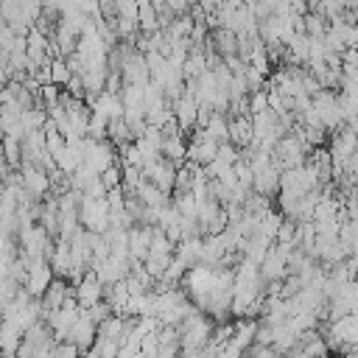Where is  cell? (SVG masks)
Listing matches in <instances>:
<instances>
[{
	"label": "cell",
	"instance_id": "1",
	"mask_svg": "<svg viewBox=\"0 0 358 358\" xmlns=\"http://www.w3.org/2000/svg\"><path fill=\"white\" fill-rule=\"evenodd\" d=\"M215 322L207 316V313H196L190 319H185L179 324V333H182V355H190V352H201L210 341H213V333H215Z\"/></svg>",
	"mask_w": 358,
	"mask_h": 358
},
{
	"label": "cell",
	"instance_id": "2",
	"mask_svg": "<svg viewBox=\"0 0 358 358\" xmlns=\"http://www.w3.org/2000/svg\"><path fill=\"white\" fill-rule=\"evenodd\" d=\"M117 162V148L109 140H84V168L92 176H101L103 171H109Z\"/></svg>",
	"mask_w": 358,
	"mask_h": 358
},
{
	"label": "cell",
	"instance_id": "3",
	"mask_svg": "<svg viewBox=\"0 0 358 358\" xmlns=\"http://www.w3.org/2000/svg\"><path fill=\"white\" fill-rule=\"evenodd\" d=\"M313 109L319 112V117H322V126L327 129V131H341L344 129V115H341V109H338V92H319L316 98H313Z\"/></svg>",
	"mask_w": 358,
	"mask_h": 358
},
{
	"label": "cell",
	"instance_id": "4",
	"mask_svg": "<svg viewBox=\"0 0 358 358\" xmlns=\"http://www.w3.org/2000/svg\"><path fill=\"white\" fill-rule=\"evenodd\" d=\"M176 173H179V168L171 162V159H159V162H148L145 168H143V179H148V182H154L168 199H173V187H176Z\"/></svg>",
	"mask_w": 358,
	"mask_h": 358
},
{
	"label": "cell",
	"instance_id": "5",
	"mask_svg": "<svg viewBox=\"0 0 358 358\" xmlns=\"http://www.w3.org/2000/svg\"><path fill=\"white\" fill-rule=\"evenodd\" d=\"M20 176H22V187L28 190V196H31L34 201H42V199L50 196V190H53L50 176H48V171H42L39 165H34V162H22Z\"/></svg>",
	"mask_w": 358,
	"mask_h": 358
},
{
	"label": "cell",
	"instance_id": "6",
	"mask_svg": "<svg viewBox=\"0 0 358 358\" xmlns=\"http://www.w3.org/2000/svg\"><path fill=\"white\" fill-rule=\"evenodd\" d=\"M95 341H98V324L90 319V313L84 310L81 313V319L76 322V327L70 330V336H67V344H76L78 347V352H81V358L95 347Z\"/></svg>",
	"mask_w": 358,
	"mask_h": 358
},
{
	"label": "cell",
	"instance_id": "7",
	"mask_svg": "<svg viewBox=\"0 0 358 358\" xmlns=\"http://www.w3.org/2000/svg\"><path fill=\"white\" fill-rule=\"evenodd\" d=\"M53 280H56V274H53L50 263H48V260H34L31 268H28V282H25V288L31 291L34 299H42Z\"/></svg>",
	"mask_w": 358,
	"mask_h": 358
},
{
	"label": "cell",
	"instance_id": "8",
	"mask_svg": "<svg viewBox=\"0 0 358 358\" xmlns=\"http://www.w3.org/2000/svg\"><path fill=\"white\" fill-rule=\"evenodd\" d=\"M171 106H173V115H176V120H179V126H182L185 134H190L193 129H199V98L193 92L185 90V95L176 103H171Z\"/></svg>",
	"mask_w": 358,
	"mask_h": 358
},
{
	"label": "cell",
	"instance_id": "9",
	"mask_svg": "<svg viewBox=\"0 0 358 358\" xmlns=\"http://www.w3.org/2000/svg\"><path fill=\"white\" fill-rule=\"evenodd\" d=\"M76 299H78L81 310H90V308H95L98 302H103V285H101V280L95 277V271H87L84 280L76 285Z\"/></svg>",
	"mask_w": 358,
	"mask_h": 358
},
{
	"label": "cell",
	"instance_id": "10",
	"mask_svg": "<svg viewBox=\"0 0 358 358\" xmlns=\"http://www.w3.org/2000/svg\"><path fill=\"white\" fill-rule=\"evenodd\" d=\"M151 243H154V227H143V224H137V227L129 232L131 263H145V260H148V252H151Z\"/></svg>",
	"mask_w": 358,
	"mask_h": 358
},
{
	"label": "cell",
	"instance_id": "11",
	"mask_svg": "<svg viewBox=\"0 0 358 358\" xmlns=\"http://www.w3.org/2000/svg\"><path fill=\"white\" fill-rule=\"evenodd\" d=\"M280 171L271 165V168H266V171H260V173H255V193H260V196H266V199H271V201H277V196H280Z\"/></svg>",
	"mask_w": 358,
	"mask_h": 358
},
{
	"label": "cell",
	"instance_id": "12",
	"mask_svg": "<svg viewBox=\"0 0 358 358\" xmlns=\"http://www.w3.org/2000/svg\"><path fill=\"white\" fill-rule=\"evenodd\" d=\"M50 268H53V274H56V277L70 280V274H73V255H70V243L56 241V252H53V257H50Z\"/></svg>",
	"mask_w": 358,
	"mask_h": 358
},
{
	"label": "cell",
	"instance_id": "13",
	"mask_svg": "<svg viewBox=\"0 0 358 358\" xmlns=\"http://www.w3.org/2000/svg\"><path fill=\"white\" fill-rule=\"evenodd\" d=\"M137 199L148 207V210H162V207H168L171 204V199L154 185V182H148V179H143V185L137 187Z\"/></svg>",
	"mask_w": 358,
	"mask_h": 358
},
{
	"label": "cell",
	"instance_id": "14",
	"mask_svg": "<svg viewBox=\"0 0 358 358\" xmlns=\"http://www.w3.org/2000/svg\"><path fill=\"white\" fill-rule=\"evenodd\" d=\"M162 157L171 159L176 168H185L187 165V140H185V134L182 137H165Z\"/></svg>",
	"mask_w": 358,
	"mask_h": 358
},
{
	"label": "cell",
	"instance_id": "15",
	"mask_svg": "<svg viewBox=\"0 0 358 358\" xmlns=\"http://www.w3.org/2000/svg\"><path fill=\"white\" fill-rule=\"evenodd\" d=\"M282 221H285V215H282L280 210H271V213H266V215L260 218V227H257V235H263L266 241H271V243H277V235H280V227H282Z\"/></svg>",
	"mask_w": 358,
	"mask_h": 358
},
{
	"label": "cell",
	"instance_id": "16",
	"mask_svg": "<svg viewBox=\"0 0 358 358\" xmlns=\"http://www.w3.org/2000/svg\"><path fill=\"white\" fill-rule=\"evenodd\" d=\"M171 201H173V207L179 210V215H182V218L199 221V201H196V196H193V193H176Z\"/></svg>",
	"mask_w": 358,
	"mask_h": 358
},
{
	"label": "cell",
	"instance_id": "17",
	"mask_svg": "<svg viewBox=\"0 0 358 358\" xmlns=\"http://www.w3.org/2000/svg\"><path fill=\"white\" fill-rule=\"evenodd\" d=\"M215 95H218V81H215V73L213 70H207L201 78H199V103H210L213 106V101H215Z\"/></svg>",
	"mask_w": 358,
	"mask_h": 358
},
{
	"label": "cell",
	"instance_id": "18",
	"mask_svg": "<svg viewBox=\"0 0 358 358\" xmlns=\"http://www.w3.org/2000/svg\"><path fill=\"white\" fill-rule=\"evenodd\" d=\"M123 106L126 109H145V87H137V84H123Z\"/></svg>",
	"mask_w": 358,
	"mask_h": 358
},
{
	"label": "cell",
	"instance_id": "19",
	"mask_svg": "<svg viewBox=\"0 0 358 358\" xmlns=\"http://www.w3.org/2000/svg\"><path fill=\"white\" fill-rule=\"evenodd\" d=\"M338 92L358 98V67H350V64H344V70H341V87H338Z\"/></svg>",
	"mask_w": 358,
	"mask_h": 358
},
{
	"label": "cell",
	"instance_id": "20",
	"mask_svg": "<svg viewBox=\"0 0 358 358\" xmlns=\"http://www.w3.org/2000/svg\"><path fill=\"white\" fill-rule=\"evenodd\" d=\"M50 76H53V84L56 87H67L73 81V70L64 59H53V67H50Z\"/></svg>",
	"mask_w": 358,
	"mask_h": 358
},
{
	"label": "cell",
	"instance_id": "21",
	"mask_svg": "<svg viewBox=\"0 0 358 358\" xmlns=\"http://www.w3.org/2000/svg\"><path fill=\"white\" fill-rule=\"evenodd\" d=\"M249 109H252V117L260 115V112H266V109H268V92H266V90L252 92V95H249Z\"/></svg>",
	"mask_w": 358,
	"mask_h": 358
},
{
	"label": "cell",
	"instance_id": "22",
	"mask_svg": "<svg viewBox=\"0 0 358 358\" xmlns=\"http://www.w3.org/2000/svg\"><path fill=\"white\" fill-rule=\"evenodd\" d=\"M296 227H299V221H291V218H285V221H282V227H280L277 243H294V241H296Z\"/></svg>",
	"mask_w": 358,
	"mask_h": 358
},
{
	"label": "cell",
	"instance_id": "23",
	"mask_svg": "<svg viewBox=\"0 0 358 358\" xmlns=\"http://www.w3.org/2000/svg\"><path fill=\"white\" fill-rule=\"evenodd\" d=\"M50 358H81V352H78V347L76 344H56L53 347V352H50Z\"/></svg>",
	"mask_w": 358,
	"mask_h": 358
},
{
	"label": "cell",
	"instance_id": "24",
	"mask_svg": "<svg viewBox=\"0 0 358 358\" xmlns=\"http://www.w3.org/2000/svg\"><path fill=\"white\" fill-rule=\"evenodd\" d=\"M224 64L232 70V76H246V70H249V64L241 56H229V59H224Z\"/></svg>",
	"mask_w": 358,
	"mask_h": 358
},
{
	"label": "cell",
	"instance_id": "25",
	"mask_svg": "<svg viewBox=\"0 0 358 358\" xmlns=\"http://www.w3.org/2000/svg\"><path fill=\"white\" fill-rule=\"evenodd\" d=\"M277 352L271 350V347H260V344H252L249 350H246V355L243 358H274Z\"/></svg>",
	"mask_w": 358,
	"mask_h": 358
}]
</instances>
